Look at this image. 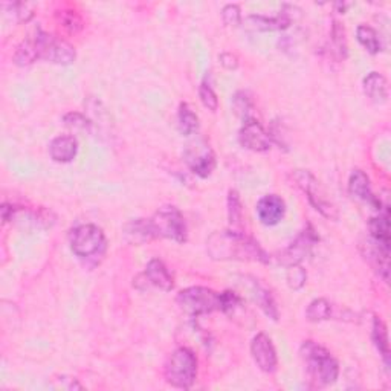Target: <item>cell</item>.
<instances>
[{"instance_id":"cell-1","label":"cell","mask_w":391,"mask_h":391,"mask_svg":"<svg viewBox=\"0 0 391 391\" xmlns=\"http://www.w3.org/2000/svg\"><path fill=\"white\" fill-rule=\"evenodd\" d=\"M207 251L214 260L268 263L269 256L257 240L237 231H216L207 240Z\"/></svg>"},{"instance_id":"cell-2","label":"cell","mask_w":391,"mask_h":391,"mask_svg":"<svg viewBox=\"0 0 391 391\" xmlns=\"http://www.w3.org/2000/svg\"><path fill=\"white\" fill-rule=\"evenodd\" d=\"M300 355L310 380H314L317 387H327L336 382L339 366L327 348L319 346L315 341H305L301 344Z\"/></svg>"},{"instance_id":"cell-3","label":"cell","mask_w":391,"mask_h":391,"mask_svg":"<svg viewBox=\"0 0 391 391\" xmlns=\"http://www.w3.org/2000/svg\"><path fill=\"white\" fill-rule=\"evenodd\" d=\"M199 361L194 351L188 347L176 348L165 363V380L176 388L187 390L193 387L198 378Z\"/></svg>"},{"instance_id":"cell-4","label":"cell","mask_w":391,"mask_h":391,"mask_svg":"<svg viewBox=\"0 0 391 391\" xmlns=\"http://www.w3.org/2000/svg\"><path fill=\"white\" fill-rule=\"evenodd\" d=\"M69 244L78 259L92 260L104 256L107 242L100 227L92 223H84L71 230Z\"/></svg>"},{"instance_id":"cell-5","label":"cell","mask_w":391,"mask_h":391,"mask_svg":"<svg viewBox=\"0 0 391 391\" xmlns=\"http://www.w3.org/2000/svg\"><path fill=\"white\" fill-rule=\"evenodd\" d=\"M149 222L154 239H170L176 243H185L188 239L187 222L183 219V214L173 205H165L159 208Z\"/></svg>"},{"instance_id":"cell-6","label":"cell","mask_w":391,"mask_h":391,"mask_svg":"<svg viewBox=\"0 0 391 391\" xmlns=\"http://www.w3.org/2000/svg\"><path fill=\"white\" fill-rule=\"evenodd\" d=\"M176 302L183 314L190 317L208 315L220 310V293L210 288L191 286L178 293Z\"/></svg>"},{"instance_id":"cell-7","label":"cell","mask_w":391,"mask_h":391,"mask_svg":"<svg viewBox=\"0 0 391 391\" xmlns=\"http://www.w3.org/2000/svg\"><path fill=\"white\" fill-rule=\"evenodd\" d=\"M292 181L295 182L297 187L307 196L309 203L317 211H319L322 216L330 220L338 219V211L334 203L327 198L326 191L322 190L319 181L312 174L309 170H295L290 174Z\"/></svg>"},{"instance_id":"cell-8","label":"cell","mask_w":391,"mask_h":391,"mask_svg":"<svg viewBox=\"0 0 391 391\" xmlns=\"http://www.w3.org/2000/svg\"><path fill=\"white\" fill-rule=\"evenodd\" d=\"M34 38L38 47V54H40V58H43V60L62 66H69L75 62L76 52L69 42L45 31H38Z\"/></svg>"},{"instance_id":"cell-9","label":"cell","mask_w":391,"mask_h":391,"mask_svg":"<svg viewBox=\"0 0 391 391\" xmlns=\"http://www.w3.org/2000/svg\"><path fill=\"white\" fill-rule=\"evenodd\" d=\"M183 156L190 170L199 178H208L216 169V156H214L211 147L203 141L190 144Z\"/></svg>"},{"instance_id":"cell-10","label":"cell","mask_w":391,"mask_h":391,"mask_svg":"<svg viewBox=\"0 0 391 391\" xmlns=\"http://www.w3.org/2000/svg\"><path fill=\"white\" fill-rule=\"evenodd\" d=\"M318 236L315 230L307 225L306 230H302L300 232V236L293 240L289 246L280 254V263H283L285 266H292V265H300V261L302 259H306L314 244L318 242Z\"/></svg>"},{"instance_id":"cell-11","label":"cell","mask_w":391,"mask_h":391,"mask_svg":"<svg viewBox=\"0 0 391 391\" xmlns=\"http://www.w3.org/2000/svg\"><path fill=\"white\" fill-rule=\"evenodd\" d=\"M239 141L244 149L252 152H268L272 145V136L256 118L244 120L239 132Z\"/></svg>"},{"instance_id":"cell-12","label":"cell","mask_w":391,"mask_h":391,"mask_svg":"<svg viewBox=\"0 0 391 391\" xmlns=\"http://www.w3.org/2000/svg\"><path fill=\"white\" fill-rule=\"evenodd\" d=\"M251 355L254 363L257 364L261 371H265V373H273L277 370V351L268 335L259 334L252 338Z\"/></svg>"},{"instance_id":"cell-13","label":"cell","mask_w":391,"mask_h":391,"mask_svg":"<svg viewBox=\"0 0 391 391\" xmlns=\"http://www.w3.org/2000/svg\"><path fill=\"white\" fill-rule=\"evenodd\" d=\"M257 216L266 227H273L281 222L286 214V203L277 194H266L257 203Z\"/></svg>"},{"instance_id":"cell-14","label":"cell","mask_w":391,"mask_h":391,"mask_svg":"<svg viewBox=\"0 0 391 391\" xmlns=\"http://www.w3.org/2000/svg\"><path fill=\"white\" fill-rule=\"evenodd\" d=\"M370 236L378 248L390 252V212L388 207L379 208V214L370 219Z\"/></svg>"},{"instance_id":"cell-15","label":"cell","mask_w":391,"mask_h":391,"mask_svg":"<svg viewBox=\"0 0 391 391\" xmlns=\"http://www.w3.org/2000/svg\"><path fill=\"white\" fill-rule=\"evenodd\" d=\"M348 193L351 194V198L361 200V202H368L373 203L380 208V202L373 196V191H371V183L370 178L363 171V170H353L348 178Z\"/></svg>"},{"instance_id":"cell-16","label":"cell","mask_w":391,"mask_h":391,"mask_svg":"<svg viewBox=\"0 0 391 391\" xmlns=\"http://www.w3.org/2000/svg\"><path fill=\"white\" fill-rule=\"evenodd\" d=\"M248 290L251 293V297L252 300L257 302L259 307L265 312V314L273 319V321H277L278 319V309H277V305H276V300H273L272 297V293L259 283V280L256 278H252V277H248Z\"/></svg>"},{"instance_id":"cell-17","label":"cell","mask_w":391,"mask_h":391,"mask_svg":"<svg viewBox=\"0 0 391 391\" xmlns=\"http://www.w3.org/2000/svg\"><path fill=\"white\" fill-rule=\"evenodd\" d=\"M144 277L152 286L158 288L164 292H170L174 288L171 273L169 272L167 266L164 265V261H161L159 259H153L149 261V265H147L144 272Z\"/></svg>"},{"instance_id":"cell-18","label":"cell","mask_w":391,"mask_h":391,"mask_svg":"<svg viewBox=\"0 0 391 391\" xmlns=\"http://www.w3.org/2000/svg\"><path fill=\"white\" fill-rule=\"evenodd\" d=\"M78 153V141L72 135H62L52 140L51 145H49V154L55 162L67 164L75 159Z\"/></svg>"},{"instance_id":"cell-19","label":"cell","mask_w":391,"mask_h":391,"mask_svg":"<svg viewBox=\"0 0 391 391\" xmlns=\"http://www.w3.org/2000/svg\"><path fill=\"white\" fill-rule=\"evenodd\" d=\"M251 28L256 29V31H283L290 26L292 17L283 11L276 17H268V16H249L248 21Z\"/></svg>"},{"instance_id":"cell-20","label":"cell","mask_w":391,"mask_h":391,"mask_svg":"<svg viewBox=\"0 0 391 391\" xmlns=\"http://www.w3.org/2000/svg\"><path fill=\"white\" fill-rule=\"evenodd\" d=\"M364 94L375 103H385L388 98V83L379 72H370L363 81Z\"/></svg>"},{"instance_id":"cell-21","label":"cell","mask_w":391,"mask_h":391,"mask_svg":"<svg viewBox=\"0 0 391 391\" xmlns=\"http://www.w3.org/2000/svg\"><path fill=\"white\" fill-rule=\"evenodd\" d=\"M124 236L129 243L142 244L154 239L149 219H136L125 225Z\"/></svg>"},{"instance_id":"cell-22","label":"cell","mask_w":391,"mask_h":391,"mask_svg":"<svg viewBox=\"0 0 391 391\" xmlns=\"http://www.w3.org/2000/svg\"><path fill=\"white\" fill-rule=\"evenodd\" d=\"M371 338H373L375 346L379 351L380 358L384 359L385 366H390V342H388V332L384 321L375 317L373 318V332H371Z\"/></svg>"},{"instance_id":"cell-23","label":"cell","mask_w":391,"mask_h":391,"mask_svg":"<svg viewBox=\"0 0 391 391\" xmlns=\"http://www.w3.org/2000/svg\"><path fill=\"white\" fill-rule=\"evenodd\" d=\"M13 58L17 66H29L37 62L40 58V54H38L35 38H26V40L18 45Z\"/></svg>"},{"instance_id":"cell-24","label":"cell","mask_w":391,"mask_h":391,"mask_svg":"<svg viewBox=\"0 0 391 391\" xmlns=\"http://www.w3.org/2000/svg\"><path fill=\"white\" fill-rule=\"evenodd\" d=\"M356 38L370 54H378L382 51V42H380V35L375 28L359 25L356 29Z\"/></svg>"},{"instance_id":"cell-25","label":"cell","mask_w":391,"mask_h":391,"mask_svg":"<svg viewBox=\"0 0 391 391\" xmlns=\"http://www.w3.org/2000/svg\"><path fill=\"white\" fill-rule=\"evenodd\" d=\"M178 127L179 132L185 136H190L199 129V118L193 112L191 107L187 103H182L178 110Z\"/></svg>"},{"instance_id":"cell-26","label":"cell","mask_w":391,"mask_h":391,"mask_svg":"<svg viewBox=\"0 0 391 391\" xmlns=\"http://www.w3.org/2000/svg\"><path fill=\"white\" fill-rule=\"evenodd\" d=\"M332 317V305L326 298H317L310 302L306 310V318L310 322H321Z\"/></svg>"},{"instance_id":"cell-27","label":"cell","mask_w":391,"mask_h":391,"mask_svg":"<svg viewBox=\"0 0 391 391\" xmlns=\"http://www.w3.org/2000/svg\"><path fill=\"white\" fill-rule=\"evenodd\" d=\"M243 217V207L240 196L236 190L228 193V220L231 225H239Z\"/></svg>"},{"instance_id":"cell-28","label":"cell","mask_w":391,"mask_h":391,"mask_svg":"<svg viewBox=\"0 0 391 391\" xmlns=\"http://www.w3.org/2000/svg\"><path fill=\"white\" fill-rule=\"evenodd\" d=\"M286 280H288V286H289L292 290H300L302 286L306 285L307 272H306L305 268L300 266V265L288 266V276H286Z\"/></svg>"},{"instance_id":"cell-29","label":"cell","mask_w":391,"mask_h":391,"mask_svg":"<svg viewBox=\"0 0 391 391\" xmlns=\"http://www.w3.org/2000/svg\"><path fill=\"white\" fill-rule=\"evenodd\" d=\"M199 98H200L202 104L207 107L208 110H211V112L217 110L219 98H217L216 92H214L212 87L210 86V83H207V80H203L202 84L199 86Z\"/></svg>"},{"instance_id":"cell-30","label":"cell","mask_w":391,"mask_h":391,"mask_svg":"<svg viewBox=\"0 0 391 391\" xmlns=\"http://www.w3.org/2000/svg\"><path fill=\"white\" fill-rule=\"evenodd\" d=\"M332 43H334V47L338 51L339 57L346 58L347 55L346 31H344V26H342L339 22H334V26H332Z\"/></svg>"},{"instance_id":"cell-31","label":"cell","mask_w":391,"mask_h":391,"mask_svg":"<svg viewBox=\"0 0 391 391\" xmlns=\"http://www.w3.org/2000/svg\"><path fill=\"white\" fill-rule=\"evenodd\" d=\"M242 305V298L232 290H225L220 293V312L223 314H232Z\"/></svg>"},{"instance_id":"cell-32","label":"cell","mask_w":391,"mask_h":391,"mask_svg":"<svg viewBox=\"0 0 391 391\" xmlns=\"http://www.w3.org/2000/svg\"><path fill=\"white\" fill-rule=\"evenodd\" d=\"M232 107H234V112H236L240 116H243L244 120H248L249 118L248 113L252 109L251 98L244 92H237L232 98Z\"/></svg>"},{"instance_id":"cell-33","label":"cell","mask_w":391,"mask_h":391,"mask_svg":"<svg viewBox=\"0 0 391 391\" xmlns=\"http://www.w3.org/2000/svg\"><path fill=\"white\" fill-rule=\"evenodd\" d=\"M223 23L227 26H239L242 23V11L240 6L236 4L225 5L222 9Z\"/></svg>"},{"instance_id":"cell-34","label":"cell","mask_w":391,"mask_h":391,"mask_svg":"<svg viewBox=\"0 0 391 391\" xmlns=\"http://www.w3.org/2000/svg\"><path fill=\"white\" fill-rule=\"evenodd\" d=\"M60 21L63 28H66L69 33H78L83 28L81 17L78 16L75 11H62Z\"/></svg>"},{"instance_id":"cell-35","label":"cell","mask_w":391,"mask_h":391,"mask_svg":"<svg viewBox=\"0 0 391 391\" xmlns=\"http://www.w3.org/2000/svg\"><path fill=\"white\" fill-rule=\"evenodd\" d=\"M64 123L67 127H71V129H75V130H89L92 125V123L87 120L84 115L75 113V112L64 115Z\"/></svg>"},{"instance_id":"cell-36","label":"cell","mask_w":391,"mask_h":391,"mask_svg":"<svg viewBox=\"0 0 391 391\" xmlns=\"http://www.w3.org/2000/svg\"><path fill=\"white\" fill-rule=\"evenodd\" d=\"M8 6L13 8V16L17 18V22H21V23L31 21V17L34 16V8L29 4L16 2V4H9Z\"/></svg>"},{"instance_id":"cell-37","label":"cell","mask_w":391,"mask_h":391,"mask_svg":"<svg viewBox=\"0 0 391 391\" xmlns=\"http://www.w3.org/2000/svg\"><path fill=\"white\" fill-rule=\"evenodd\" d=\"M220 64L225 67V69L228 71H236L239 67V58L237 55H234L232 52H223L219 55Z\"/></svg>"},{"instance_id":"cell-38","label":"cell","mask_w":391,"mask_h":391,"mask_svg":"<svg viewBox=\"0 0 391 391\" xmlns=\"http://www.w3.org/2000/svg\"><path fill=\"white\" fill-rule=\"evenodd\" d=\"M13 214H14V207L9 203H4L2 205V220L6 223L13 219Z\"/></svg>"}]
</instances>
